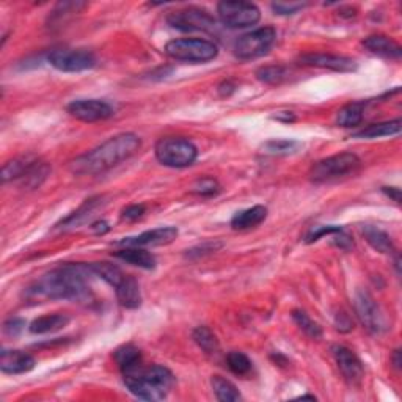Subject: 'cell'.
Wrapping results in <instances>:
<instances>
[{"mask_svg":"<svg viewBox=\"0 0 402 402\" xmlns=\"http://www.w3.org/2000/svg\"><path fill=\"white\" fill-rule=\"evenodd\" d=\"M48 62L62 73H80L96 66V57L87 49H55Z\"/></svg>","mask_w":402,"mask_h":402,"instance_id":"9c48e42d","label":"cell"},{"mask_svg":"<svg viewBox=\"0 0 402 402\" xmlns=\"http://www.w3.org/2000/svg\"><path fill=\"white\" fill-rule=\"evenodd\" d=\"M277 31L273 27H261L242 35L234 43V54L241 60H252L267 54L275 44Z\"/></svg>","mask_w":402,"mask_h":402,"instance_id":"52a82bcc","label":"cell"},{"mask_svg":"<svg viewBox=\"0 0 402 402\" xmlns=\"http://www.w3.org/2000/svg\"><path fill=\"white\" fill-rule=\"evenodd\" d=\"M234 85L231 84V82H223V84L219 87V93L222 94V96H229L234 92Z\"/></svg>","mask_w":402,"mask_h":402,"instance_id":"ee69618b","label":"cell"},{"mask_svg":"<svg viewBox=\"0 0 402 402\" xmlns=\"http://www.w3.org/2000/svg\"><path fill=\"white\" fill-rule=\"evenodd\" d=\"M227 365L229 368V371L236 375H248L252 373V361L245 354L242 352H229L227 355Z\"/></svg>","mask_w":402,"mask_h":402,"instance_id":"1f68e13d","label":"cell"},{"mask_svg":"<svg viewBox=\"0 0 402 402\" xmlns=\"http://www.w3.org/2000/svg\"><path fill=\"white\" fill-rule=\"evenodd\" d=\"M69 321H71V319L66 315H46L35 319V321L30 324V331L34 335L54 333V331L65 329Z\"/></svg>","mask_w":402,"mask_h":402,"instance_id":"44dd1931","label":"cell"},{"mask_svg":"<svg viewBox=\"0 0 402 402\" xmlns=\"http://www.w3.org/2000/svg\"><path fill=\"white\" fill-rule=\"evenodd\" d=\"M266 217H267V208L257 204V206H252L236 213L231 219V227L234 229H250L258 227L259 223H263L266 220Z\"/></svg>","mask_w":402,"mask_h":402,"instance_id":"d6986e66","label":"cell"},{"mask_svg":"<svg viewBox=\"0 0 402 402\" xmlns=\"http://www.w3.org/2000/svg\"><path fill=\"white\" fill-rule=\"evenodd\" d=\"M92 229L96 234H104L108 231V223L104 220H99V222H94L92 225Z\"/></svg>","mask_w":402,"mask_h":402,"instance_id":"b9f144b4","label":"cell"},{"mask_svg":"<svg viewBox=\"0 0 402 402\" xmlns=\"http://www.w3.org/2000/svg\"><path fill=\"white\" fill-rule=\"evenodd\" d=\"M257 78L258 80L263 82V84L280 85L282 82L286 80V78H288V69L283 66H277V65L263 66L257 71Z\"/></svg>","mask_w":402,"mask_h":402,"instance_id":"4dcf8cb0","label":"cell"},{"mask_svg":"<svg viewBox=\"0 0 402 402\" xmlns=\"http://www.w3.org/2000/svg\"><path fill=\"white\" fill-rule=\"evenodd\" d=\"M194 341L199 344V347L203 349L206 354H217L219 352V341L217 336L208 327H196L194 330Z\"/></svg>","mask_w":402,"mask_h":402,"instance_id":"f546056e","label":"cell"},{"mask_svg":"<svg viewBox=\"0 0 402 402\" xmlns=\"http://www.w3.org/2000/svg\"><path fill=\"white\" fill-rule=\"evenodd\" d=\"M117 297L118 302L124 306V308H138L140 303H142V294H140V286L137 283V280L134 277H124L123 282H121L117 288Z\"/></svg>","mask_w":402,"mask_h":402,"instance_id":"ac0fdd59","label":"cell"},{"mask_svg":"<svg viewBox=\"0 0 402 402\" xmlns=\"http://www.w3.org/2000/svg\"><path fill=\"white\" fill-rule=\"evenodd\" d=\"M382 190H384L390 199H393L396 203H401V190L398 187H384Z\"/></svg>","mask_w":402,"mask_h":402,"instance_id":"7bdbcfd3","label":"cell"},{"mask_svg":"<svg viewBox=\"0 0 402 402\" xmlns=\"http://www.w3.org/2000/svg\"><path fill=\"white\" fill-rule=\"evenodd\" d=\"M178 238V229L175 227H161L155 229H148L138 236L124 238L118 242L123 247H156L171 244Z\"/></svg>","mask_w":402,"mask_h":402,"instance_id":"5bb4252c","label":"cell"},{"mask_svg":"<svg viewBox=\"0 0 402 402\" xmlns=\"http://www.w3.org/2000/svg\"><path fill=\"white\" fill-rule=\"evenodd\" d=\"M113 359L123 373L142 366V354L134 344H124L113 352Z\"/></svg>","mask_w":402,"mask_h":402,"instance_id":"cb8c5ba5","label":"cell"},{"mask_svg":"<svg viewBox=\"0 0 402 402\" xmlns=\"http://www.w3.org/2000/svg\"><path fill=\"white\" fill-rule=\"evenodd\" d=\"M68 113L76 120L84 121V123H96L104 121L113 115V107L106 101L101 99H78L73 101L66 107Z\"/></svg>","mask_w":402,"mask_h":402,"instance_id":"7c38bea8","label":"cell"},{"mask_svg":"<svg viewBox=\"0 0 402 402\" xmlns=\"http://www.w3.org/2000/svg\"><path fill=\"white\" fill-rule=\"evenodd\" d=\"M88 267H90L93 275L102 278L104 282L113 286V288H117V286L123 282L126 277L124 273L121 272L120 267L110 263H93V264H88Z\"/></svg>","mask_w":402,"mask_h":402,"instance_id":"4316f807","label":"cell"},{"mask_svg":"<svg viewBox=\"0 0 402 402\" xmlns=\"http://www.w3.org/2000/svg\"><path fill=\"white\" fill-rule=\"evenodd\" d=\"M361 234L365 236L366 242L374 248V250L385 254H392L394 252L393 241L384 229H380L374 225H365L361 227Z\"/></svg>","mask_w":402,"mask_h":402,"instance_id":"603a6c76","label":"cell"},{"mask_svg":"<svg viewBox=\"0 0 402 402\" xmlns=\"http://www.w3.org/2000/svg\"><path fill=\"white\" fill-rule=\"evenodd\" d=\"M301 65L305 66H316L324 69H331L336 73H352L357 69L355 60L343 55H331V54H306L301 57Z\"/></svg>","mask_w":402,"mask_h":402,"instance_id":"9a60e30c","label":"cell"},{"mask_svg":"<svg viewBox=\"0 0 402 402\" xmlns=\"http://www.w3.org/2000/svg\"><path fill=\"white\" fill-rule=\"evenodd\" d=\"M123 375L127 390L143 401H164L175 387L173 373L162 365L138 366L132 371L123 373Z\"/></svg>","mask_w":402,"mask_h":402,"instance_id":"3957f363","label":"cell"},{"mask_svg":"<svg viewBox=\"0 0 402 402\" xmlns=\"http://www.w3.org/2000/svg\"><path fill=\"white\" fill-rule=\"evenodd\" d=\"M219 182L213 178H203V180H199L194 184L192 192L200 196H213L219 192Z\"/></svg>","mask_w":402,"mask_h":402,"instance_id":"d590c367","label":"cell"},{"mask_svg":"<svg viewBox=\"0 0 402 402\" xmlns=\"http://www.w3.org/2000/svg\"><path fill=\"white\" fill-rule=\"evenodd\" d=\"M292 319H294V322L299 325V329H301L306 336L313 338V340H319V338L322 336L321 325L313 321L305 311L294 310L292 311Z\"/></svg>","mask_w":402,"mask_h":402,"instance_id":"f1b7e54d","label":"cell"},{"mask_svg":"<svg viewBox=\"0 0 402 402\" xmlns=\"http://www.w3.org/2000/svg\"><path fill=\"white\" fill-rule=\"evenodd\" d=\"M36 361L31 355L22 350H2L0 357V369L5 374H25L35 368Z\"/></svg>","mask_w":402,"mask_h":402,"instance_id":"2e32d148","label":"cell"},{"mask_svg":"<svg viewBox=\"0 0 402 402\" xmlns=\"http://www.w3.org/2000/svg\"><path fill=\"white\" fill-rule=\"evenodd\" d=\"M402 121L393 120V121H385V123H378L365 127V129L354 134V138H380V137H392L398 136L401 132Z\"/></svg>","mask_w":402,"mask_h":402,"instance_id":"d4e9b609","label":"cell"},{"mask_svg":"<svg viewBox=\"0 0 402 402\" xmlns=\"http://www.w3.org/2000/svg\"><path fill=\"white\" fill-rule=\"evenodd\" d=\"M24 327H25L24 319H21V317H11V319H8V321L3 324V331H5V335L15 338V336L22 333Z\"/></svg>","mask_w":402,"mask_h":402,"instance_id":"74e56055","label":"cell"},{"mask_svg":"<svg viewBox=\"0 0 402 402\" xmlns=\"http://www.w3.org/2000/svg\"><path fill=\"white\" fill-rule=\"evenodd\" d=\"M308 3L303 2H275L272 3V10L275 11V15L288 16V15H296V13L302 11Z\"/></svg>","mask_w":402,"mask_h":402,"instance_id":"8d00e7d4","label":"cell"},{"mask_svg":"<svg viewBox=\"0 0 402 402\" xmlns=\"http://www.w3.org/2000/svg\"><path fill=\"white\" fill-rule=\"evenodd\" d=\"M335 324H336V329L340 330V331H343V333H347V331H350V330L354 329V322L350 321L349 315H346V313H344V311L338 313Z\"/></svg>","mask_w":402,"mask_h":402,"instance_id":"ab89813d","label":"cell"},{"mask_svg":"<svg viewBox=\"0 0 402 402\" xmlns=\"http://www.w3.org/2000/svg\"><path fill=\"white\" fill-rule=\"evenodd\" d=\"M113 254H115V258L124 261V263L142 267V269H146V271H151L156 267V258L152 257L150 252H146L140 247H126L123 248V250L115 252Z\"/></svg>","mask_w":402,"mask_h":402,"instance_id":"ffe728a7","label":"cell"},{"mask_svg":"<svg viewBox=\"0 0 402 402\" xmlns=\"http://www.w3.org/2000/svg\"><path fill=\"white\" fill-rule=\"evenodd\" d=\"M156 157L165 167L184 168L192 165L199 157V150L187 138L165 137L156 143Z\"/></svg>","mask_w":402,"mask_h":402,"instance_id":"5b68a950","label":"cell"},{"mask_svg":"<svg viewBox=\"0 0 402 402\" xmlns=\"http://www.w3.org/2000/svg\"><path fill=\"white\" fill-rule=\"evenodd\" d=\"M143 214H145V206H143V204H132V206H127L123 210V215H121V217H123V220L134 222V220H138Z\"/></svg>","mask_w":402,"mask_h":402,"instance_id":"f35d334b","label":"cell"},{"mask_svg":"<svg viewBox=\"0 0 402 402\" xmlns=\"http://www.w3.org/2000/svg\"><path fill=\"white\" fill-rule=\"evenodd\" d=\"M171 27L181 31H214L215 19L200 8H186L171 13L167 17Z\"/></svg>","mask_w":402,"mask_h":402,"instance_id":"8fae6325","label":"cell"},{"mask_svg":"<svg viewBox=\"0 0 402 402\" xmlns=\"http://www.w3.org/2000/svg\"><path fill=\"white\" fill-rule=\"evenodd\" d=\"M354 306L357 317L360 319L363 327L368 331H371L374 335H380L387 331L388 327L384 313H382L380 306L374 301L369 292L361 289L357 291V294L354 297Z\"/></svg>","mask_w":402,"mask_h":402,"instance_id":"30bf717a","label":"cell"},{"mask_svg":"<svg viewBox=\"0 0 402 402\" xmlns=\"http://www.w3.org/2000/svg\"><path fill=\"white\" fill-rule=\"evenodd\" d=\"M217 13L223 25L229 29H245L258 24L261 11L254 3L248 2H220Z\"/></svg>","mask_w":402,"mask_h":402,"instance_id":"ba28073f","label":"cell"},{"mask_svg":"<svg viewBox=\"0 0 402 402\" xmlns=\"http://www.w3.org/2000/svg\"><path fill=\"white\" fill-rule=\"evenodd\" d=\"M210 385H213V390L215 393V398L222 401V402H236L241 401L242 396L238 388H236L234 384L227 380L222 375H213L210 379Z\"/></svg>","mask_w":402,"mask_h":402,"instance_id":"484cf974","label":"cell"},{"mask_svg":"<svg viewBox=\"0 0 402 402\" xmlns=\"http://www.w3.org/2000/svg\"><path fill=\"white\" fill-rule=\"evenodd\" d=\"M393 363H394V368H401V350H394V355H393Z\"/></svg>","mask_w":402,"mask_h":402,"instance_id":"f6af8a7d","label":"cell"},{"mask_svg":"<svg viewBox=\"0 0 402 402\" xmlns=\"http://www.w3.org/2000/svg\"><path fill=\"white\" fill-rule=\"evenodd\" d=\"M140 137L132 132L118 134L101 143L98 148L79 156L71 164V170L78 175H99L127 161L138 151Z\"/></svg>","mask_w":402,"mask_h":402,"instance_id":"7a4b0ae2","label":"cell"},{"mask_svg":"<svg viewBox=\"0 0 402 402\" xmlns=\"http://www.w3.org/2000/svg\"><path fill=\"white\" fill-rule=\"evenodd\" d=\"M331 352H333L336 365L340 368L343 378L350 385H360L363 378H365V368H363V363L359 357L344 346H333Z\"/></svg>","mask_w":402,"mask_h":402,"instance_id":"4fadbf2b","label":"cell"},{"mask_svg":"<svg viewBox=\"0 0 402 402\" xmlns=\"http://www.w3.org/2000/svg\"><path fill=\"white\" fill-rule=\"evenodd\" d=\"M165 54L178 62L206 63L215 59L219 49L213 41L201 40V38H180L167 43Z\"/></svg>","mask_w":402,"mask_h":402,"instance_id":"8992f818","label":"cell"},{"mask_svg":"<svg viewBox=\"0 0 402 402\" xmlns=\"http://www.w3.org/2000/svg\"><path fill=\"white\" fill-rule=\"evenodd\" d=\"M363 113H365V104L363 102H352V104L343 107L338 112L336 123L343 127H355L363 121Z\"/></svg>","mask_w":402,"mask_h":402,"instance_id":"83f0119b","label":"cell"},{"mask_svg":"<svg viewBox=\"0 0 402 402\" xmlns=\"http://www.w3.org/2000/svg\"><path fill=\"white\" fill-rule=\"evenodd\" d=\"M101 199H92V200H87V203L82 206L79 210H76L74 214H71L68 217V219H65L62 222V225L63 227H76V225H79V223L82 220H85L88 219V217L92 215V213L94 209H96L99 206V201Z\"/></svg>","mask_w":402,"mask_h":402,"instance_id":"836d02e7","label":"cell"},{"mask_svg":"<svg viewBox=\"0 0 402 402\" xmlns=\"http://www.w3.org/2000/svg\"><path fill=\"white\" fill-rule=\"evenodd\" d=\"M340 231H343V228L338 225H319L310 229L308 234L305 236V242L306 244H313V242L319 241L321 238H324V236H333Z\"/></svg>","mask_w":402,"mask_h":402,"instance_id":"e575fe53","label":"cell"},{"mask_svg":"<svg viewBox=\"0 0 402 402\" xmlns=\"http://www.w3.org/2000/svg\"><path fill=\"white\" fill-rule=\"evenodd\" d=\"M301 143L294 142V140H271V142L264 143L263 150L267 152V155H273V156H288L296 152L299 148H301Z\"/></svg>","mask_w":402,"mask_h":402,"instance_id":"d6a6232c","label":"cell"},{"mask_svg":"<svg viewBox=\"0 0 402 402\" xmlns=\"http://www.w3.org/2000/svg\"><path fill=\"white\" fill-rule=\"evenodd\" d=\"M88 275H93L88 264H66L43 275L29 294L48 301H85L90 292Z\"/></svg>","mask_w":402,"mask_h":402,"instance_id":"6da1fadb","label":"cell"},{"mask_svg":"<svg viewBox=\"0 0 402 402\" xmlns=\"http://www.w3.org/2000/svg\"><path fill=\"white\" fill-rule=\"evenodd\" d=\"M36 162H38V159L34 156H22V157L13 159V161L6 162L2 168L3 182H8L13 180H22V178L29 173Z\"/></svg>","mask_w":402,"mask_h":402,"instance_id":"7402d4cb","label":"cell"},{"mask_svg":"<svg viewBox=\"0 0 402 402\" xmlns=\"http://www.w3.org/2000/svg\"><path fill=\"white\" fill-rule=\"evenodd\" d=\"M222 244H204V245H200V247H196V248H192V250H189L187 253V257H203V254H208V253H213L215 252L217 248H220Z\"/></svg>","mask_w":402,"mask_h":402,"instance_id":"60d3db41","label":"cell"},{"mask_svg":"<svg viewBox=\"0 0 402 402\" xmlns=\"http://www.w3.org/2000/svg\"><path fill=\"white\" fill-rule=\"evenodd\" d=\"M361 165L360 157L354 152H341L316 162L310 170V180L313 182H331L343 180L359 171Z\"/></svg>","mask_w":402,"mask_h":402,"instance_id":"277c9868","label":"cell"},{"mask_svg":"<svg viewBox=\"0 0 402 402\" xmlns=\"http://www.w3.org/2000/svg\"><path fill=\"white\" fill-rule=\"evenodd\" d=\"M363 46H365L369 52L385 57V59L399 60L402 55V48L399 46V44L385 35L368 36L366 40L363 41Z\"/></svg>","mask_w":402,"mask_h":402,"instance_id":"e0dca14e","label":"cell"}]
</instances>
